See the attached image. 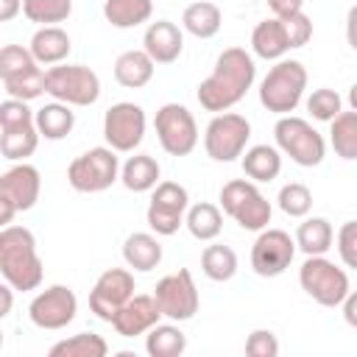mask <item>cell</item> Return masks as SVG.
<instances>
[{
  "instance_id": "cell-1",
  "label": "cell",
  "mask_w": 357,
  "mask_h": 357,
  "mask_svg": "<svg viewBox=\"0 0 357 357\" xmlns=\"http://www.w3.org/2000/svg\"><path fill=\"white\" fill-rule=\"evenodd\" d=\"M254 78H257L254 56L245 47H226L218 56L209 78H204L198 84L195 98H198L201 109L220 114L245 98V92L254 86Z\"/></svg>"
},
{
  "instance_id": "cell-2",
  "label": "cell",
  "mask_w": 357,
  "mask_h": 357,
  "mask_svg": "<svg viewBox=\"0 0 357 357\" xmlns=\"http://www.w3.org/2000/svg\"><path fill=\"white\" fill-rule=\"evenodd\" d=\"M0 273L14 290H36L45 276L36 237L25 226H3L0 231Z\"/></svg>"
},
{
  "instance_id": "cell-3",
  "label": "cell",
  "mask_w": 357,
  "mask_h": 357,
  "mask_svg": "<svg viewBox=\"0 0 357 357\" xmlns=\"http://www.w3.org/2000/svg\"><path fill=\"white\" fill-rule=\"evenodd\" d=\"M0 153L8 162H25L33 156L39 145V128H36V112L28 109V100L6 98L0 103Z\"/></svg>"
},
{
  "instance_id": "cell-4",
  "label": "cell",
  "mask_w": 357,
  "mask_h": 357,
  "mask_svg": "<svg viewBox=\"0 0 357 357\" xmlns=\"http://www.w3.org/2000/svg\"><path fill=\"white\" fill-rule=\"evenodd\" d=\"M0 78L6 95L17 100H33L47 92V73L33 59L31 47L22 45H6L0 50Z\"/></svg>"
},
{
  "instance_id": "cell-5",
  "label": "cell",
  "mask_w": 357,
  "mask_h": 357,
  "mask_svg": "<svg viewBox=\"0 0 357 357\" xmlns=\"http://www.w3.org/2000/svg\"><path fill=\"white\" fill-rule=\"evenodd\" d=\"M307 89V67L298 59H279L259 84V103L273 114H290Z\"/></svg>"
},
{
  "instance_id": "cell-6",
  "label": "cell",
  "mask_w": 357,
  "mask_h": 357,
  "mask_svg": "<svg viewBox=\"0 0 357 357\" xmlns=\"http://www.w3.org/2000/svg\"><path fill=\"white\" fill-rule=\"evenodd\" d=\"M220 209L240 226L248 231H262L271 223V201L259 192L257 181H245V178H231L220 187Z\"/></svg>"
},
{
  "instance_id": "cell-7",
  "label": "cell",
  "mask_w": 357,
  "mask_h": 357,
  "mask_svg": "<svg viewBox=\"0 0 357 357\" xmlns=\"http://www.w3.org/2000/svg\"><path fill=\"white\" fill-rule=\"evenodd\" d=\"M273 137H276V148L301 167H315L326 156V139L304 117L282 114L273 126Z\"/></svg>"
},
{
  "instance_id": "cell-8",
  "label": "cell",
  "mask_w": 357,
  "mask_h": 357,
  "mask_svg": "<svg viewBox=\"0 0 357 357\" xmlns=\"http://www.w3.org/2000/svg\"><path fill=\"white\" fill-rule=\"evenodd\" d=\"M120 178L117 151L109 145H98L75 156L67 167V181L75 192H103Z\"/></svg>"
},
{
  "instance_id": "cell-9",
  "label": "cell",
  "mask_w": 357,
  "mask_h": 357,
  "mask_svg": "<svg viewBox=\"0 0 357 357\" xmlns=\"http://www.w3.org/2000/svg\"><path fill=\"white\" fill-rule=\"evenodd\" d=\"M298 284L301 290L321 307H340L343 298L351 293L349 276L343 268H337L332 259L321 257H307L304 265L298 268Z\"/></svg>"
},
{
  "instance_id": "cell-10",
  "label": "cell",
  "mask_w": 357,
  "mask_h": 357,
  "mask_svg": "<svg viewBox=\"0 0 357 357\" xmlns=\"http://www.w3.org/2000/svg\"><path fill=\"white\" fill-rule=\"evenodd\" d=\"M42 192V176L33 165L17 162L0 176V223L8 226L17 212L36 206Z\"/></svg>"
},
{
  "instance_id": "cell-11",
  "label": "cell",
  "mask_w": 357,
  "mask_h": 357,
  "mask_svg": "<svg viewBox=\"0 0 357 357\" xmlns=\"http://www.w3.org/2000/svg\"><path fill=\"white\" fill-rule=\"evenodd\" d=\"M47 95L70 106H92L100 98V78L86 64H53L47 70Z\"/></svg>"
},
{
  "instance_id": "cell-12",
  "label": "cell",
  "mask_w": 357,
  "mask_h": 357,
  "mask_svg": "<svg viewBox=\"0 0 357 357\" xmlns=\"http://www.w3.org/2000/svg\"><path fill=\"white\" fill-rule=\"evenodd\" d=\"M251 139V123L237 112H220L204 131V151L215 162H234L245 153Z\"/></svg>"
},
{
  "instance_id": "cell-13",
  "label": "cell",
  "mask_w": 357,
  "mask_h": 357,
  "mask_svg": "<svg viewBox=\"0 0 357 357\" xmlns=\"http://www.w3.org/2000/svg\"><path fill=\"white\" fill-rule=\"evenodd\" d=\"M156 139L165 153L170 156H187L198 145V126L187 106L181 103H165L153 117Z\"/></svg>"
},
{
  "instance_id": "cell-14",
  "label": "cell",
  "mask_w": 357,
  "mask_h": 357,
  "mask_svg": "<svg viewBox=\"0 0 357 357\" xmlns=\"http://www.w3.org/2000/svg\"><path fill=\"white\" fill-rule=\"evenodd\" d=\"M187 209H190V192H187V187H181L178 181H159L153 187V192H151L145 218H148L151 231H156L162 237H170L184 223Z\"/></svg>"
},
{
  "instance_id": "cell-15",
  "label": "cell",
  "mask_w": 357,
  "mask_h": 357,
  "mask_svg": "<svg viewBox=\"0 0 357 357\" xmlns=\"http://www.w3.org/2000/svg\"><path fill=\"white\" fill-rule=\"evenodd\" d=\"M145 112L142 106L131 103V100H120L114 106L106 109L103 114V137H106V145L114 148L117 153H131L142 137H145Z\"/></svg>"
},
{
  "instance_id": "cell-16",
  "label": "cell",
  "mask_w": 357,
  "mask_h": 357,
  "mask_svg": "<svg viewBox=\"0 0 357 357\" xmlns=\"http://www.w3.org/2000/svg\"><path fill=\"white\" fill-rule=\"evenodd\" d=\"M153 296H156V304H159L162 315L170 318V321H190L198 312V304H201L195 279L187 268L162 276L156 282Z\"/></svg>"
},
{
  "instance_id": "cell-17",
  "label": "cell",
  "mask_w": 357,
  "mask_h": 357,
  "mask_svg": "<svg viewBox=\"0 0 357 357\" xmlns=\"http://www.w3.org/2000/svg\"><path fill=\"white\" fill-rule=\"evenodd\" d=\"M75 312H78V298L67 284H50L42 293H36L28 304L31 324L39 329H50V332L73 324Z\"/></svg>"
},
{
  "instance_id": "cell-18",
  "label": "cell",
  "mask_w": 357,
  "mask_h": 357,
  "mask_svg": "<svg viewBox=\"0 0 357 357\" xmlns=\"http://www.w3.org/2000/svg\"><path fill=\"white\" fill-rule=\"evenodd\" d=\"M296 237H290L282 229H262L259 237L251 245V268L257 276L273 279L284 273L296 257Z\"/></svg>"
},
{
  "instance_id": "cell-19",
  "label": "cell",
  "mask_w": 357,
  "mask_h": 357,
  "mask_svg": "<svg viewBox=\"0 0 357 357\" xmlns=\"http://www.w3.org/2000/svg\"><path fill=\"white\" fill-rule=\"evenodd\" d=\"M131 296H134V273L128 268H109L98 276V282L89 290V310L100 321L112 324V318Z\"/></svg>"
},
{
  "instance_id": "cell-20",
  "label": "cell",
  "mask_w": 357,
  "mask_h": 357,
  "mask_svg": "<svg viewBox=\"0 0 357 357\" xmlns=\"http://www.w3.org/2000/svg\"><path fill=\"white\" fill-rule=\"evenodd\" d=\"M159 318L162 310L156 304V296H131L112 318V326L120 337H137V335H148V329H153Z\"/></svg>"
},
{
  "instance_id": "cell-21",
  "label": "cell",
  "mask_w": 357,
  "mask_h": 357,
  "mask_svg": "<svg viewBox=\"0 0 357 357\" xmlns=\"http://www.w3.org/2000/svg\"><path fill=\"white\" fill-rule=\"evenodd\" d=\"M142 50L156 64H173L184 50V33L170 20H156L142 33Z\"/></svg>"
},
{
  "instance_id": "cell-22",
  "label": "cell",
  "mask_w": 357,
  "mask_h": 357,
  "mask_svg": "<svg viewBox=\"0 0 357 357\" xmlns=\"http://www.w3.org/2000/svg\"><path fill=\"white\" fill-rule=\"evenodd\" d=\"M251 50H254V56H259L265 61H279L287 50H293L284 22L279 17L257 22V28L251 31Z\"/></svg>"
},
{
  "instance_id": "cell-23",
  "label": "cell",
  "mask_w": 357,
  "mask_h": 357,
  "mask_svg": "<svg viewBox=\"0 0 357 357\" xmlns=\"http://www.w3.org/2000/svg\"><path fill=\"white\" fill-rule=\"evenodd\" d=\"M31 53L39 64H61L70 50H73V42H70V33L59 25H42L33 36H31Z\"/></svg>"
},
{
  "instance_id": "cell-24",
  "label": "cell",
  "mask_w": 357,
  "mask_h": 357,
  "mask_svg": "<svg viewBox=\"0 0 357 357\" xmlns=\"http://www.w3.org/2000/svg\"><path fill=\"white\" fill-rule=\"evenodd\" d=\"M156 61L145 50H126L114 61V81L126 89H142L153 78Z\"/></svg>"
},
{
  "instance_id": "cell-25",
  "label": "cell",
  "mask_w": 357,
  "mask_h": 357,
  "mask_svg": "<svg viewBox=\"0 0 357 357\" xmlns=\"http://www.w3.org/2000/svg\"><path fill=\"white\" fill-rule=\"evenodd\" d=\"M159 176H162V167H159V162L151 153H134L120 167V181L131 192H148V190H153L159 184Z\"/></svg>"
},
{
  "instance_id": "cell-26",
  "label": "cell",
  "mask_w": 357,
  "mask_h": 357,
  "mask_svg": "<svg viewBox=\"0 0 357 357\" xmlns=\"http://www.w3.org/2000/svg\"><path fill=\"white\" fill-rule=\"evenodd\" d=\"M123 259L128 268L148 273L162 262V243L151 231H134L123 243Z\"/></svg>"
},
{
  "instance_id": "cell-27",
  "label": "cell",
  "mask_w": 357,
  "mask_h": 357,
  "mask_svg": "<svg viewBox=\"0 0 357 357\" xmlns=\"http://www.w3.org/2000/svg\"><path fill=\"white\" fill-rule=\"evenodd\" d=\"M240 162H243V173L257 184L273 181L282 173V151L273 145H251L245 148Z\"/></svg>"
},
{
  "instance_id": "cell-28",
  "label": "cell",
  "mask_w": 357,
  "mask_h": 357,
  "mask_svg": "<svg viewBox=\"0 0 357 357\" xmlns=\"http://www.w3.org/2000/svg\"><path fill=\"white\" fill-rule=\"evenodd\" d=\"M181 25L187 33H192L195 39H212L220 25H223V14L215 3L209 0H198V3H190L181 14Z\"/></svg>"
},
{
  "instance_id": "cell-29",
  "label": "cell",
  "mask_w": 357,
  "mask_h": 357,
  "mask_svg": "<svg viewBox=\"0 0 357 357\" xmlns=\"http://www.w3.org/2000/svg\"><path fill=\"white\" fill-rule=\"evenodd\" d=\"M335 240V229L326 218H304L296 229V245L307 254V257H321L332 248Z\"/></svg>"
},
{
  "instance_id": "cell-30",
  "label": "cell",
  "mask_w": 357,
  "mask_h": 357,
  "mask_svg": "<svg viewBox=\"0 0 357 357\" xmlns=\"http://www.w3.org/2000/svg\"><path fill=\"white\" fill-rule=\"evenodd\" d=\"M75 126V112L70 109V103L53 100L45 103L42 109H36V128L45 139H64Z\"/></svg>"
},
{
  "instance_id": "cell-31",
  "label": "cell",
  "mask_w": 357,
  "mask_h": 357,
  "mask_svg": "<svg viewBox=\"0 0 357 357\" xmlns=\"http://www.w3.org/2000/svg\"><path fill=\"white\" fill-rule=\"evenodd\" d=\"M153 14V0H103V17L114 28H137Z\"/></svg>"
},
{
  "instance_id": "cell-32",
  "label": "cell",
  "mask_w": 357,
  "mask_h": 357,
  "mask_svg": "<svg viewBox=\"0 0 357 357\" xmlns=\"http://www.w3.org/2000/svg\"><path fill=\"white\" fill-rule=\"evenodd\" d=\"M184 226L190 229V234H192L195 240L212 243V240L223 231V215H220V209H218L215 204L201 201V204H192V206L187 209Z\"/></svg>"
},
{
  "instance_id": "cell-33",
  "label": "cell",
  "mask_w": 357,
  "mask_h": 357,
  "mask_svg": "<svg viewBox=\"0 0 357 357\" xmlns=\"http://www.w3.org/2000/svg\"><path fill=\"white\" fill-rule=\"evenodd\" d=\"M145 351L151 357H181L187 351V335L176 324H156L145 335Z\"/></svg>"
},
{
  "instance_id": "cell-34",
  "label": "cell",
  "mask_w": 357,
  "mask_h": 357,
  "mask_svg": "<svg viewBox=\"0 0 357 357\" xmlns=\"http://www.w3.org/2000/svg\"><path fill=\"white\" fill-rule=\"evenodd\" d=\"M50 357H106L109 343L95 332H78L73 337H64L47 349Z\"/></svg>"
},
{
  "instance_id": "cell-35",
  "label": "cell",
  "mask_w": 357,
  "mask_h": 357,
  "mask_svg": "<svg viewBox=\"0 0 357 357\" xmlns=\"http://www.w3.org/2000/svg\"><path fill=\"white\" fill-rule=\"evenodd\" d=\"M201 271L212 282H229L237 273V254L223 243H212L201 254Z\"/></svg>"
},
{
  "instance_id": "cell-36",
  "label": "cell",
  "mask_w": 357,
  "mask_h": 357,
  "mask_svg": "<svg viewBox=\"0 0 357 357\" xmlns=\"http://www.w3.org/2000/svg\"><path fill=\"white\" fill-rule=\"evenodd\" d=\"M329 142L335 148V153L346 162L357 159V112H340L335 120H332V128H329Z\"/></svg>"
},
{
  "instance_id": "cell-37",
  "label": "cell",
  "mask_w": 357,
  "mask_h": 357,
  "mask_svg": "<svg viewBox=\"0 0 357 357\" xmlns=\"http://www.w3.org/2000/svg\"><path fill=\"white\" fill-rule=\"evenodd\" d=\"M22 14L36 25H56L73 14V0H22Z\"/></svg>"
},
{
  "instance_id": "cell-38",
  "label": "cell",
  "mask_w": 357,
  "mask_h": 357,
  "mask_svg": "<svg viewBox=\"0 0 357 357\" xmlns=\"http://www.w3.org/2000/svg\"><path fill=\"white\" fill-rule=\"evenodd\" d=\"M279 209L287 215V218H307L310 209H312V192L307 184H298V181H290L279 190Z\"/></svg>"
},
{
  "instance_id": "cell-39",
  "label": "cell",
  "mask_w": 357,
  "mask_h": 357,
  "mask_svg": "<svg viewBox=\"0 0 357 357\" xmlns=\"http://www.w3.org/2000/svg\"><path fill=\"white\" fill-rule=\"evenodd\" d=\"M307 112H310L315 120H321V123H332V120L343 112V100H340V95H337L335 89L321 86V89H315V92L307 98Z\"/></svg>"
},
{
  "instance_id": "cell-40",
  "label": "cell",
  "mask_w": 357,
  "mask_h": 357,
  "mask_svg": "<svg viewBox=\"0 0 357 357\" xmlns=\"http://www.w3.org/2000/svg\"><path fill=\"white\" fill-rule=\"evenodd\" d=\"M337 254L346 268L357 271V220H346L337 229Z\"/></svg>"
},
{
  "instance_id": "cell-41",
  "label": "cell",
  "mask_w": 357,
  "mask_h": 357,
  "mask_svg": "<svg viewBox=\"0 0 357 357\" xmlns=\"http://www.w3.org/2000/svg\"><path fill=\"white\" fill-rule=\"evenodd\" d=\"M245 354L248 357H276L279 354V340L271 329H254L245 337Z\"/></svg>"
},
{
  "instance_id": "cell-42",
  "label": "cell",
  "mask_w": 357,
  "mask_h": 357,
  "mask_svg": "<svg viewBox=\"0 0 357 357\" xmlns=\"http://www.w3.org/2000/svg\"><path fill=\"white\" fill-rule=\"evenodd\" d=\"M282 22H284V28H287V36H290V47L296 50V47H304L310 39H312V20L304 14V11H298V14H290V17H279Z\"/></svg>"
},
{
  "instance_id": "cell-43",
  "label": "cell",
  "mask_w": 357,
  "mask_h": 357,
  "mask_svg": "<svg viewBox=\"0 0 357 357\" xmlns=\"http://www.w3.org/2000/svg\"><path fill=\"white\" fill-rule=\"evenodd\" d=\"M268 8L273 11V17H290V14H298L304 0H265Z\"/></svg>"
},
{
  "instance_id": "cell-44",
  "label": "cell",
  "mask_w": 357,
  "mask_h": 357,
  "mask_svg": "<svg viewBox=\"0 0 357 357\" xmlns=\"http://www.w3.org/2000/svg\"><path fill=\"white\" fill-rule=\"evenodd\" d=\"M343 321L351 326V329H357V290H351L346 298H343Z\"/></svg>"
},
{
  "instance_id": "cell-45",
  "label": "cell",
  "mask_w": 357,
  "mask_h": 357,
  "mask_svg": "<svg viewBox=\"0 0 357 357\" xmlns=\"http://www.w3.org/2000/svg\"><path fill=\"white\" fill-rule=\"evenodd\" d=\"M346 42L357 53V6H351L346 14Z\"/></svg>"
},
{
  "instance_id": "cell-46",
  "label": "cell",
  "mask_w": 357,
  "mask_h": 357,
  "mask_svg": "<svg viewBox=\"0 0 357 357\" xmlns=\"http://www.w3.org/2000/svg\"><path fill=\"white\" fill-rule=\"evenodd\" d=\"M22 11V0H0V22H11Z\"/></svg>"
},
{
  "instance_id": "cell-47",
  "label": "cell",
  "mask_w": 357,
  "mask_h": 357,
  "mask_svg": "<svg viewBox=\"0 0 357 357\" xmlns=\"http://www.w3.org/2000/svg\"><path fill=\"white\" fill-rule=\"evenodd\" d=\"M11 301H14V287L6 282V284L0 287V318L11 315Z\"/></svg>"
},
{
  "instance_id": "cell-48",
  "label": "cell",
  "mask_w": 357,
  "mask_h": 357,
  "mask_svg": "<svg viewBox=\"0 0 357 357\" xmlns=\"http://www.w3.org/2000/svg\"><path fill=\"white\" fill-rule=\"evenodd\" d=\"M349 106L357 112V81L351 84V89H349Z\"/></svg>"
}]
</instances>
